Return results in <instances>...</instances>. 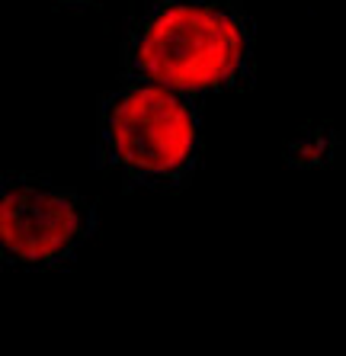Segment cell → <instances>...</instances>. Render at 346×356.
I'll use <instances>...</instances> for the list:
<instances>
[{
    "instance_id": "6da1fadb",
    "label": "cell",
    "mask_w": 346,
    "mask_h": 356,
    "mask_svg": "<svg viewBox=\"0 0 346 356\" xmlns=\"http://www.w3.org/2000/svg\"><path fill=\"white\" fill-rule=\"evenodd\" d=\"M254 19L238 0H145L125 26L119 77L208 97L254 83Z\"/></svg>"
},
{
    "instance_id": "7a4b0ae2",
    "label": "cell",
    "mask_w": 346,
    "mask_h": 356,
    "mask_svg": "<svg viewBox=\"0 0 346 356\" xmlns=\"http://www.w3.org/2000/svg\"><path fill=\"white\" fill-rule=\"evenodd\" d=\"M202 164V97L119 77L99 97L93 167L125 190L180 193Z\"/></svg>"
},
{
    "instance_id": "3957f363",
    "label": "cell",
    "mask_w": 346,
    "mask_h": 356,
    "mask_svg": "<svg viewBox=\"0 0 346 356\" xmlns=\"http://www.w3.org/2000/svg\"><path fill=\"white\" fill-rule=\"evenodd\" d=\"M97 206L35 174L0 183V257L10 270H65L97 238Z\"/></svg>"
},
{
    "instance_id": "277c9868",
    "label": "cell",
    "mask_w": 346,
    "mask_h": 356,
    "mask_svg": "<svg viewBox=\"0 0 346 356\" xmlns=\"http://www.w3.org/2000/svg\"><path fill=\"white\" fill-rule=\"evenodd\" d=\"M61 10H93V7H99L103 0H55Z\"/></svg>"
}]
</instances>
